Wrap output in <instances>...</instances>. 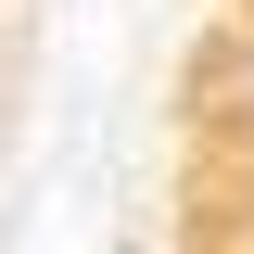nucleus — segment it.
<instances>
[{
    "instance_id": "1",
    "label": "nucleus",
    "mask_w": 254,
    "mask_h": 254,
    "mask_svg": "<svg viewBox=\"0 0 254 254\" xmlns=\"http://www.w3.org/2000/svg\"><path fill=\"white\" fill-rule=\"evenodd\" d=\"M178 242L254 254V0H203L178 51Z\"/></svg>"
},
{
    "instance_id": "2",
    "label": "nucleus",
    "mask_w": 254,
    "mask_h": 254,
    "mask_svg": "<svg viewBox=\"0 0 254 254\" xmlns=\"http://www.w3.org/2000/svg\"><path fill=\"white\" fill-rule=\"evenodd\" d=\"M38 51H51V0H0V190H13V153L38 115Z\"/></svg>"
}]
</instances>
